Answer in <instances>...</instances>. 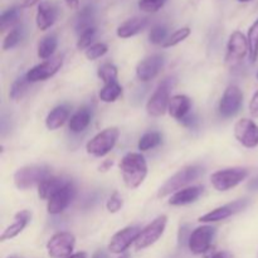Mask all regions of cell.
Returning a JSON list of instances; mask_svg holds the SVG:
<instances>
[{"instance_id":"60d3db41","label":"cell","mask_w":258,"mask_h":258,"mask_svg":"<svg viewBox=\"0 0 258 258\" xmlns=\"http://www.w3.org/2000/svg\"><path fill=\"white\" fill-rule=\"evenodd\" d=\"M249 113L253 117H258V91H256L252 97L251 102H249Z\"/></svg>"},{"instance_id":"f35d334b","label":"cell","mask_w":258,"mask_h":258,"mask_svg":"<svg viewBox=\"0 0 258 258\" xmlns=\"http://www.w3.org/2000/svg\"><path fill=\"white\" fill-rule=\"evenodd\" d=\"M166 0H140L139 8L144 13H156L165 5Z\"/></svg>"},{"instance_id":"4fadbf2b","label":"cell","mask_w":258,"mask_h":258,"mask_svg":"<svg viewBox=\"0 0 258 258\" xmlns=\"http://www.w3.org/2000/svg\"><path fill=\"white\" fill-rule=\"evenodd\" d=\"M234 136L244 148L253 149L258 146V125L248 118H241L234 125Z\"/></svg>"},{"instance_id":"ee69618b","label":"cell","mask_w":258,"mask_h":258,"mask_svg":"<svg viewBox=\"0 0 258 258\" xmlns=\"http://www.w3.org/2000/svg\"><path fill=\"white\" fill-rule=\"evenodd\" d=\"M248 189H251V190H258V176L257 178H254L253 180L249 181Z\"/></svg>"},{"instance_id":"f6af8a7d","label":"cell","mask_w":258,"mask_h":258,"mask_svg":"<svg viewBox=\"0 0 258 258\" xmlns=\"http://www.w3.org/2000/svg\"><path fill=\"white\" fill-rule=\"evenodd\" d=\"M110 166H112V161H111V160L105 161V163H103L102 165L100 166V171H107Z\"/></svg>"},{"instance_id":"f546056e","label":"cell","mask_w":258,"mask_h":258,"mask_svg":"<svg viewBox=\"0 0 258 258\" xmlns=\"http://www.w3.org/2000/svg\"><path fill=\"white\" fill-rule=\"evenodd\" d=\"M161 141H163V138H161L160 134L153 131V133H148L141 136V139L139 140L138 148L140 151H148L160 145Z\"/></svg>"},{"instance_id":"8fae6325","label":"cell","mask_w":258,"mask_h":258,"mask_svg":"<svg viewBox=\"0 0 258 258\" xmlns=\"http://www.w3.org/2000/svg\"><path fill=\"white\" fill-rule=\"evenodd\" d=\"M243 103V93L238 86H228L219 102V113L223 117H232L236 115Z\"/></svg>"},{"instance_id":"30bf717a","label":"cell","mask_w":258,"mask_h":258,"mask_svg":"<svg viewBox=\"0 0 258 258\" xmlns=\"http://www.w3.org/2000/svg\"><path fill=\"white\" fill-rule=\"evenodd\" d=\"M214 236H216V228L211 226H202L199 228L194 229L188 239V246L191 253H206L211 248Z\"/></svg>"},{"instance_id":"e575fe53","label":"cell","mask_w":258,"mask_h":258,"mask_svg":"<svg viewBox=\"0 0 258 258\" xmlns=\"http://www.w3.org/2000/svg\"><path fill=\"white\" fill-rule=\"evenodd\" d=\"M189 34H190V29H189L188 27L180 28V29H178L176 32H174L173 34H171L170 37L165 40V43L163 44V47L164 48L174 47V45L179 44V43H181L183 40H185L186 38L189 37Z\"/></svg>"},{"instance_id":"ba28073f","label":"cell","mask_w":258,"mask_h":258,"mask_svg":"<svg viewBox=\"0 0 258 258\" xmlns=\"http://www.w3.org/2000/svg\"><path fill=\"white\" fill-rule=\"evenodd\" d=\"M76 237L70 232H58L53 234L47 243V252L50 258H66L73 254Z\"/></svg>"},{"instance_id":"836d02e7","label":"cell","mask_w":258,"mask_h":258,"mask_svg":"<svg viewBox=\"0 0 258 258\" xmlns=\"http://www.w3.org/2000/svg\"><path fill=\"white\" fill-rule=\"evenodd\" d=\"M23 37V29L20 27H15L10 30L9 33L7 34L5 37L4 42H3V49L8 50V49H12L14 48L18 43L22 40Z\"/></svg>"},{"instance_id":"f1b7e54d","label":"cell","mask_w":258,"mask_h":258,"mask_svg":"<svg viewBox=\"0 0 258 258\" xmlns=\"http://www.w3.org/2000/svg\"><path fill=\"white\" fill-rule=\"evenodd\" d=\"M247 39L249 45V59L254 63L258 58V19L249 27Z\"/></svg>"},{"instance_id":"816d5d0a","label":"cell","mask_w":258,"mask_h":258,"mask_svg":"<svg viewBox=\"0 0 258 258\" xmlns=\"http://www.w3.org/2000/svg\"><path fill=\"white\" fill-rule=\"evenodd\" d=\"M8 258H19V257H17V256H10V257H8Z\"/></svg>"},{"instance_id":"52a82bcc","label":"cell","mask_w":258,"mask_h":258,"mask_svg":"<svg viewBox=\"0 0 258 258\" xmlns=\"http://www.w3.org/2000/svg\"><path fill=\"white\" fill-rule=\"evenodd\" d=\"M166 223H168V217L166 216H159L151 222L150 224L145 227L143 231L139 234L138 239L135 242V247L138 251L140 249H145L148 247L153 246L155 242L160 239V237L164 234V231L166 228Z\"/></svg>"},{"instance_id":"484cf974","label":"cell","mask_w":258,"mask_h":258,"mask_svg":"<svg viewBox=\"0 0 258 258\" xmlns=\"http://www.w3.org/2000/svg\"><path fill=\"white\" fill-rule=\"evenodd\" d=\"M93 22H95V8L92 5H87L81 9L77 15V20H76V30L78 34L90 28H93Z\"/></svg>"},{"instance_id":"f907efd6","label":"cell","mask_w":258,"mask_h":258,"mask_svg":"<svg viewBox=\"0 0 258 258\" xmlns=\"http://www.w3.org/2000/svg\"><path fill=\"white\" fill-rule=\"evenodd\" d=\"M120 258H128V256H127V254H123V256H121Z\"/></svg>"},{"instance_id":"4dcf8cb0","label":"cell","mask_w":258,"mask_h":258,"mask_svg":"<svg viewBox=\"0 0 258 258\" xmlns=\"http://www.w3.org/2000/svg\"><path fill=\"white\" fill-rule=\"evenodd\" d=\"M19 17H20V12L18 7H12L8 10H5V12L2 14V18H0V28H2V32H4V30H7L8 28L17 24Z\"/></svg>"},{"instance_id":"6da1fadb","label":"cell","mask_w":258,"mask_h":258,"mask_svg":"<svg viewBox=\"0 0 258 258\" xmlns=\"http://www.w3.org/2000/svg\"><path fill=\"white\" fill-rule=\"evenodd\" d=\"M120 170L125 185L130 189H136L144 183L148 175V164L140 153H128L121 159Z\"/></svg>"},{"instance_id":"2e32d148","label":"cell","mask_w":258,"mask_h":258,"mask_svg":"<svg viewBox=\"0 0 258 258\" xmlns=\"http://www.w3.org/2000/svg\"><path fill=\"white\" fill-rule=\"evenodd\" d=\"M75 186H73V184L71 183V181H68L62 189H59V190L48 201V213L53 214V216H57V214H60L63 211H66V208L72 203L73 198H75Z\"/></svg>"},{"instance_id":"74e56055","label":"cell","mask_w":258,"mask_h":258,"mask_svg":"<svg viewBox=\"0 0 258 258\" xmlns=\"http://www.w3.org/2000/svg\"><path fill=\"white\" fill-rule=\"evenodd\" d=\"M107 49L108 47L105 43H95V44H92L90 48L86 49V58L90 60H95L97 59V58L102 57L103 54H106V53H107Z\"/></svg>"},{"instance_id":"d6986e66","label":"cell","mask_w":258,"mask_h":258,"mask_svg":"<svg viewBox=\"0 0 258 258\" xmlns=\"http://www.w3.org/2000/svg\"><path fill=\"white\" fill-rule=\"evenodd\" d=\"M30 218H32V213L29 211H20L19 213L15 214L14 222L3 232L2 236H0V241L4 242L8 241V239L15 238L18 234H20L24 231V228L29 223Z\"/></svg>"},{"instance_id":"ffe728a7","label":"cell","mask_w":258,"mask_h":258,"mask_svg":"<svg viewBox=\"0 0 258 258\" xmlns=\"http://www.w3.org/2000/svg\"><path fill=\"white\" fill-rule=\"evenodd\" d=\"M191 107V101L185 95H176L170 98L169 102L168 112L171 117L178 121H183L188 115L189 110Z\"/></svg>"},{"instance_id":"7a4b0ae2","label":"cell","mask_w":258,"mask_h":258,"mask_svg":"<svg viewBox=\"0 0 258 258\" xmlns=\"http://www.w3.org/2000/svg\"><path fill=\"white\" fill-rule=\"evenodd\" d=\"M202 174H203V169L199 165H189L180 169L178 173H175L171 178H169L163 184V186L159 189L158 198H165V197L170 196V194L181 190L188 184H190L191 181L197 180Z\"/></svg>"},{"instance_id":"bcb514c9","label":"cell","mask_w":258,"mask_h":258,"mask_svg":"<svg viewBox=\"0 0 258 258\" xmlns=\"http://www.w3.org/2000/svg\"><path fill=\"white\" fill-rule=\"evenodd\" d=\"M66 258H87V253L86 252H78V253H73L70 257Z\"/></svg>"},{"instance_id":"ac0fdd59","label":"cell","mask_w":258,"mask_h":258,"mask_svg":"<svg viewBox=\"0 0 258 258\" xmlns=\"http://www.w3.org/2000/svg\"><path fill=\"white\" fill-rule=\"evenodd\" d=\"M57 7L49 2H42L38 7L37 10V22L38 29L40 30H47L54 24L55 19H57Z\"/></svg>"},{"instance_id":"b9f144b4","label":"cell","mask_w":258,"mask_h":258,"mask_svg":"<svg viewBox=\"0 0 258 258\" xmlns=\"http://www.w3.org/2000/svg\"><path fill=\"white\" fill-rule=\"evenodd\" d=\"M40 0H23L20 8H23V9H25V8H30V7H33V5L38 4Z\"/></svg>"},{"instance_id":"e0dca14e","label":"cell","mask_w":258,"mask_h":258,"mask_svg":"<svg viewBox=\"0 0 258 258\" xmlns=\"http://www.w3.org/2000/svg\"><path fill=\"white\" fill-rule=\"evenodd\" d=\"M164 66V57L161 54H153L141 60L136 67V76L143 82L154 80Z\"/></svg>"},{"instance_id":"5b68a950","label":"cell","mask_w":258,"mask_h":258,"mask_svg":"<svg viewBox=\"0 0 258 258\" xmlns=\"http://www.w3.org/2000/svg\"><path fill=\"white\" fill-rule=\"evenodd\" d=\"M248 176V170L244 168H229L212 174V185L218 191H227L241 184Z\"/></svg>"},{"instance_id":"d6a6232c","label":"cell","mask_w":258,"mask_h":258,"mask_svg":"<svg viewBox=\"0 0 258 258\" xmlns=\"http://www.w3.org/2000/svg\"><path fill=\"white\" fill-rule=\"evenodd\" d=\"M97 75L98 77H100V80L103 81L105 85L111 82H117V68L113 64H111V63H105V64L101 66V67L98 68Z\"/></svg>"},{"instance_id":"1f68e13d","label":"cell","mask_w":258,"mask_h":258,"mask_svg":"<svg viewBox=\"0 0 258 258\" xmlns=\"http://www.w3.org/2000/svg\"><path fill=\"white\" fill-rule=\"evenodd\" d=\"M29 81L27 80V77H20L17 81H14V83L10 87L9 96L13 101H19L23 96L25 95L28 90V85H29Z\"/></svg>"},{"instance_id":"7dc6e473","label":"cell","mask_w":258,"mask_h":258,"mask_svg":"<svg viewBox=\"0 0 258 258\" xmlns=\"http://www.w3.org/2000/svg\"><path fill=\"white\" fill-rule=\"evenodd\" d=\"M92 258H108V257H107V254L105 253V251L100 249V251H97L95 254H93Z\"/></svg>"},{"instance_id":"9c48e42d","label":"cell","mask_w":258,"mask_h":258,"mask_svg":"<svg viewBox=\"0 0 258 258\" xmlns=\"http://www.w3.org/2000/svg\"><path fill=\"white\" fill-rule=\"evenodd\" d=\"M247 54H249L248 39H247L243 33L239 32V30H236V32H233L231 34L228 44H227L226 62L231 67H233L237 63L243 60V58Z\"/></svg>"},{"instance_id":"d4e9b609","label":"cell","mask_w":258,"mask_h":258,"mask_svg":"<svg viewBox=\"0 0 258 258\" xmlns=\"http://www.w3.org/2000/svg\"><path fill=\"white\" fill-rule=\"evenodd\" d=\"M91 122V112L88 108H81L78 110L75 115L71 117L70 122H68V127L72 133L81 134L88 127Z\"/></svg>"},{"instance_id":"277c9868","label":"cell","mask_w":258,"mask_h":258,"mask_svg":"<svg viewBox=\"0 0 258 258\" xmlns=\"http://www.w3.org/2000/svg\"><path fill=\"white\" fill-rule=\"evenodd\" d=\"M120 136V131L117 127H108L101 131L100 134L91 139L86 145V150L88 154L93 156H105L106 154L110 153L116 145Z\"/></svg>"},{"instance_id":"f5cc1de1","label":"cell","mask_w":258,"mask_h":258,"mask_svg":"<svg viewBox=\"0 0 258 258\" xmlns=\"http://www.w3.org/2000/svg\"><path fill=\"white\" fill-rule=\"evenodd\" d=\"M257 80H258V72H257Z\"/></svg>"},{"instance_id":"7bdbcfd3","label":"cell","mask_w":258,"mask_h":258,"mask_svg":"<svg viewBox=\"0 0 258 258\" xmlns=\"http://www.w3.org/2000/svg\"><path fill=\"white\" fill-rule=\"evenodd\" d=\"M66 4H67L71 9H78V8H80V0H66Z\"/></svg>"},{"instance_id":"c3c4849f","label":"cell","mask_w":258,"mask_h":258,"mask_svg":"<svg viewBox=\"0 0 258 258\" xmlns=\"http://www.w3.org/2000/svg\"><path fill=\"white\" fill-rule=\"evenodd\" d=\"M212 258H226V256H224V253H216Z\"/></svg>"},{"instance_id":"8992f818","label":"cell","mask_w":258,"mask_h":258,"mask_svg":"<svg viewBox=\"0 0 258 258\" xmlns=\"http://www.w3.org/2000/svg\"><path fill=\"white\" fill-rule=\"evenodd\" d=\"M173 86L174 83L171 78L163 81L158 86L155 92L153 93L150 100L146 103V111H148L149 115L154 116V117H159V116H163L166 112L169 107V102H170V90L173 88Z\"/></svg>"},{"instance_id":"9a60e30c","label":"cell","mask_w":258,"mask_h":258,"mask_svg":"<svg viewBox=\"0 0 258 258\" xmlns=\"http://www.w3.org/2000/svg\"><path fill=\"white\" fill-rule=\"evenodd\" d=\"M247 206H248L247 199H239V201L233 202V203L226 204V206L219 207V208L213 209L212 212H208V213L199 218V222L201 223H214V222L224 221V219L229 218V217L243 211Z\"/></svg>"},{"instance_id":"44dd1931","label":"cell","mask_w":258,"mask_h":258,"mask_svg":"<svg viewBox=\"0 0 258 258\" xmlns=\"http://www.w3.org/2000/svg\"><path fill=\"white\" fill-rule=\"evenodd\" d=\"M202 193H203V188L202 186H189V188H184L181 190L174 193L170 197L169 204L175 207L191 204L202 196Z\"/></svg>"},{"instance_id":"83f0119b","label":"cell","mask_w":258,"mask_h":258,"mask_svg":"<svg viewBox=\"0 0 258 258\" xmlns=\"http://www.w3.org/2000/svg\"><path fill=\"white\" fill-rule=\"evenodd\" d=\"M121 93H122V87L118 85V82H111L103 86V88L100 91L98 96H100L101 101L111 103L115 102L120 97Z\"/></svg>"},{"instance_id":"7c38bea8","label":"cell","mask_w":258,"mask_h":258,"mask_svg":"<svg viewBox=\"0 0 258 258\" xmlns=\"http://www.w3.org/2000/svg\"><path fill=\"white\" fill-rule=\"evenodd\" d=\"M141 231L143 229L136 226L126 227V228L118 231L111 238L110 243H108V251L115 254L123 253L131 244L135 243Z\"/></svg>"},{"instance_id":"8d00e7d4","label":"cell","mask_w":258,"mask_h":258,"mask_svg":"<svg viewBox=\"0 0 258 258\" xmlns=\"http://www.w3.org/2000/svg\"><path fill=\"white\" fill-rule=\"evenodd\" d=\"M96 28H90V29L85 30V32H82L80 34V37H78V40H77V48L78 49H87V48H90L91 45H92V42L93 39H95L96 37Z\"/></svg>"},{"instance_id":"603a6c76","label":"cell","mask_w":258,"mask_h":258,"mask_svg":"<svg viewBox=\"0 0 258 258\" xmlns=\"http://www.w3.org/2000/svg\"><path fill=\"white\" fill-rule=\"evenodd\" d=\"M67 183L68 180H66V179L50 175L49 178L43 180L42 183L38 185V196H39V198L43 199V201H49V199L52 198L59 189H62Z\"/></svg>"},{"instance_id":"ab89813d","label":"cell","mask_w":258,"mask_h":258,"mask_svg":"<svg viewBox=\"0 0 258 258\" xmlns=\"http://www.w3.org/2000/svg\"><path fill=\"white\" fill-rule=\"evenodd\" d=\"M122 198L118 196V193H113L112 196L110 197V199L107 201L106 207H107V211L110 212V213H117V212L122 208Z\"/></svg>"},{"instance_id":"cb8c5ba5","label":"cell","mask_w":258,"mask_h":258,"mask_svg":"<svg viewBox=\"0 0 258 258\" xmlns=\"http://www.w3.org/2000/svg\"><path fill=\"white\" fill-rule=\"evenodd\" d=\"M68 117H70V110L67 106H57L48 113L47 118H45V126L48 130L54 131L64 125Z\"/></svg>"},{"instance_id":"4316f807","label":"cell","mask_w":258,"mask_h":258,"mask_svg":"<svg viewBox=\"0 0 258 258\" xmlns=\"http://www.w3.org/2000/svg\"><path fill=\"white\" fill-rule=\"evenodd\" d=\"M57 49V37L54 34L47 35L38 44V57L40 59H49Z\"/></svg>"},{"instance_id":"3957f363","label":"cell","mask_w":258,"mask_h":258,"mask_svg":"<svg viewBox=\"0 0 258 258\" xmlns=\"http://www.w3.org/2000/svg\"><path fill=\"white\" fill-rule=\"evenodd\" d=\"M50 176V168L47 165H25L14 174V184L20 190H27L39 185Z\"/></svg>"},{"instance_id":"7402d4cb","label":"cell","mask_w":258,"mask_h":258,"mask_svg":"<svg viewBox=\"0 0 258 258\" xmlns=\"http://www.w3.org/2000/svg\"><path fill=\"white\" fill-rule=\"evenodd\" d=\"M148 23H149L148 18H140V17L131 18V19L123 22L122 24L117 28V32H116L117 33V37L123 38V39L134 37V35L143 32V30L146 28V25H148Z\"/></svg>"},{"instance_id":"5bb4252c","label":"cell","mask_w":258,"mask_h":258,"mask_svg":"<svg viewBox=\"0 0 258 258\" xmlns=\"http://www.w3.org/2000/svg\"><path fill=\"white\" fill-rule=\"evenodd\" d=\"M63 64V57L62 55H55L52 57L50 59L44 60L40 64L33 67L29 72L25 75L27 80L30 83L33 82H39V81H45L54 76L55 73L59 71V68Z\"/></svg>"},{"instance_id":"d590c367","label":"cell","mask_w":258,"mask_h":258,"mask_svg":"<svg viewBox=\"0 0 258 258\" xmlns=\"http://www.w3.org/2000/svg\"><path fill=\"white\" fill-rule=\"evenodd\" d=\"M166 35H168V28L165 25H155L153 27V29L150 30V34H149V40H150L153 44H161V43H165Z\"/></svg>"},{"instance_id":"681fc988","label":"cell","mask_w":258,"mask_h":258,"mask_svg":"<svg viewBox=\"0 0 258 258\" xmlns=\"http://www.w3.org/2000/svg\"><path fill=\"white\" fill-rule=\"evenodd\" d=\"M238 2H241V3H247V2H251V0H238Z\"/></svg>"}]
</instances>
